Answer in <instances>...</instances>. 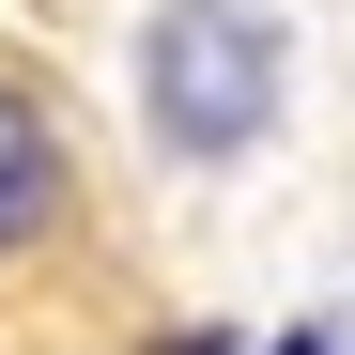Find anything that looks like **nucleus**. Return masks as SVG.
<instances>
[{"instance_id":"1","label":"nucleus","mask_w":355,"mask_h":355,"mask_svg":"<svg viewBox=\"0 0 355 355\" xmlns=\"http://www.w3.org/2000/svg\"><path fill=\"white\" fill-rule=\"evenodd\" d=\"M278 93H293V46H278L263 0H155V16H139V139L170 170L263 155Z\"/></svg>"},{"instance_id":"2","label":"nucleus","mask_w":355,"mask_h":355,"mask_svg":"<svg viewBox=\"0 0 355 355\" xmlns=\"http://www.w3.org/2000/svg\"><path fill=\"white\" fill-rule=\"evenodd\" d=\"M62 216H78V155H62V108L0 78V263H16V248H46Z\"/></svg>"}]
</instances>
